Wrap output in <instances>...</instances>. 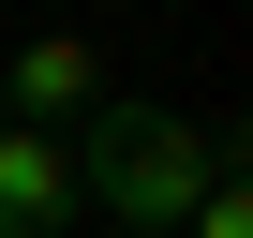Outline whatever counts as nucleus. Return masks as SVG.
Returning a JSON list of instances; mask_svg holds the SVG:
<instances>
[{
	"instance_id": "1",
	"label": "nucleus",
	"mask_w": 253,
	"mask_h": 238,
	"mask_svg": "<svg viewBox=\"0 0 253 238\" xmlns=\"http://www.w3.org/2000/svg\"><path fill=\"white\" fill-rule=\"evenodd\" d=\"M209 179H223V134H209V119H179V104H89V164H75V194H104L119 238H179Z\"/></svg>"
},
{
	"instance_id": "2",
	"label": "nucleus",
	"mask_w": 253,
	"mask_h": 238,
	"mask_svg": "<svg viewBox=\"0 0 253 238\" xmlns=\"http://www.w3.org/2000/svg\"><path fill=\"white\" fill-rule=\"evenodd\" d=\"M89 104H104V60L89 45H30L0 75V134H45V119H89Z\"/></svg>"
},
{
	"instance_id": "3",
	"label": "nucleus",
	"mask_w": 253,
	"mask_h": 238,
	"mask_svg": "<svg viewBox=\"0 0 253 238\" xmlns=\"http://www.w3.org/2000/svg\"><path fill=\"white\" fill-rule=\"evenodd\" d=\"M75 223V149L60 134H0V238H60Z\"/></svg>"
},
{
	"instance_id": "4",
	"label": "nucleus",
	"mask_w": 253,
	"mask_h": 238,
	"mask_svg": "<svg viewBox=\"0 0 253 238\" xmlns=\"http://www.w3.org/2000/svg\"><path fill=\"white\" fill-rule=\"evenodd\" d=\"M179 238H253V194H238V164H223V179L194 194V223H179Z\"/></svg>"
}]
</instances>
